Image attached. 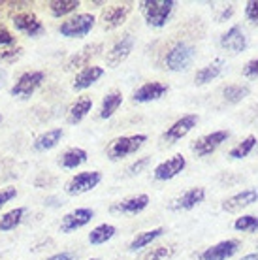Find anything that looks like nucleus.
<instances>
[{
  "label": "nucleus",
  "instance_id": "obj_16",
  "mask_svg": "<svg viewBox=\"0 0 258 260\" xmlns=\"http://www.w3.org/2000/svg\"><path fill=\"white\" fill-rule=\"evenodd\" d=\"M204 200H206V189L204 187H194V189H188L181 196H177L170 204V208L174 211H188V209H194L196 206H200Z\"/></svg>",
  "mask_w": 258,
  "mask_h": 260
},
{
  "label": "nucleus",
  "instance_id": "obj_33",
  "mask_svg": "<svg viewBox=\"0 0 258 260\" xmlns=\"http://www.w3.org/2000/svg\"><path fill=\"white\" fill-rule=\"evenodd\" d=\"M234 228L239 230V232H256L258 217H254V215H241L234 221Z\"/></svg>",
  "mask_w": 258,
  "mask_h": 260
},
{
  "label": "nucleus",
  "instance_id": "obj_1",
  "mask_svg": "<svg viewBox=\"0 0 258 260\" xmlns=\"http://www.w3.org/2000/svg\"><path fill=\"white\" fill-rule=\"evenodd\" d=\"M174 0H145V2H140V10H142L147 25L155 26V28L166 26V23L174 13Z\"/></svg>",
  "mask_w": 258,
  "mask_h": 260
},
{
  "label": "nucleus",
  "instance_id": "obj_30",
  "mask_svg": "<svg viewBox=\"0 0 258 260\" xmlns=\"http://www.w3.org/2000/svg\"><path fill=\"white\" fill-rule=\"evenodd\" d=\"M115 234H117V228L113 224L104 222V224H98V226H94L89 232V243L90 245H104V243H108Z\"/></svg>",
  "mask_w": 258,
  "mask_h": 260
},
{
  "label": "nucleus",
  "instance_id": "obj_31",
  "mask_svg": "<svg viewBox=\"0 0 258 260\" xmlns=\"http://www.w3.org/2000/svg\"><path fill=\"white\" fill-rule=\"evenodd\" d=\"M249 87L247 85H241V83H234V85H228L222 89V96H224L226 102H230V104H238L241 102L243 98L249 96Z\"/></svg>",
  "mask_w": 258,
  "mask_h": 260
},
{
  "label": "nucleus",
  "instance_id": "obj_41",
  "mask_svg": "<svg viewBox=\"0 0 258 260\" xmlns=\"http://www.w3.org/2000/svg\"><path fill=\"white\" fill-rule=\"evenodd\" d=\"M45 260H76V253H72V251H60V253L47 256Z\"/></svg>",
  "mask_w": 258,
  "mask_h": 260
},
{
  "label": "nucleus",
  "instance_id": "obj_36",
  "mask_svg": "<svg viewBox=\"0 0 258 260\" xmlns=\"http://www.w3.org/2000/svg\"><path fill=\"white\" fill-rule=\"evenodd\" d=\"M149 162H151V156H142V158H138L136 162L130 164L126 172H128L130 176H136V174H142L143 170H145V168L149 166Z\"/></svg>",
  "mask_w": 258,
  "mask_h": 260
},
{
  "label": "nucleus",
  "instance_id": "obj_32",
  "mask_svg": "<svg viewBox=\"0 0 258 260\" xmlns=\"http://www.w3.org/2000/svg\"><path fill=\"white\" fill-rule=\"evenodd\" d=\"M256 142H258L256 136H247L243 142H239L238 145H234L232 149L228 151V156H230V158H236V160L245 158V156H249V153L256 147Z\"/></svg>",
  "mask_w": 258,
  "mask_h": 260
},
{
  "label": "nucleus",
  "instance_id": "obj_13",
  "mask_svg": "<svg viewBox=\"0 0 258 260\" xmlns=\"http://www.w3.org/2000/svg\"><path fill=\"white\" fill-rule=\"evenodd\" d=\"M168 92V85L160 83V81H147L142 87H138L132 94V102L136 104H147V102H155Z\"/></svg>",
  "mask_w": 258,
  "mask_h": 260
},
{
  "label": "nucleus",
  "instance_id": "obj_9",
  "mask_svg": "<svg viewBox=\"0 0 258 260\" xmlns=\"http://www.w3.org/2000/svg\"><path fill=\"white\" fill-rule=\"evenodd\" d=\"M134 44H136V38L130 32L121 36L110 47V51L106 53V64L110 66V68H117L119 64H123L124 60L130 57V53L134 49Z\"/></svg>",
  "mask_w": 258,
  "mask_h": 260
},
{
  "label": "nucleus",
  "instance_id": "obj_40",
  "mask_svg": "<svg viewBox=\"0 0 258 260\" xmlns=\"http://www.w3.org/2000/svg\"><path fill=\"white\" fill-rule=\"evenodd\" d=\"M243 76H245V78H258V59L249 60V62L243 66Z\"/></svg>",
  "mask_w": 258,
  "mask_h": 260
},
{
  "label": "nucleus",
  "instance_id": "obj_11",
  "mask_svg": "<svg viewBox=\"0 0 258 260\" xmlns=\"http://www.w3.org/2000/svg\"><path fill=\"white\" fill-rule=\"evenodd\" d=\"M187 168V158L183 155H174L172 158L160 162L153 170V177L156 181H170L175 176H179L183 170Z\"/></svg>",
  "mask_w": 258,
  "mask_h": 260
},
{
  "label": "nucleus",
  "instance_id": "obj_43",
  "mask_svg": "<svg viewBox=\"0 0 258 260\" xmlns=\"http://www.w3.org/2000/svg\"><path fill=\"white\" fill-rule=\"evenodd\" d=\"M4 79H6V72H4V70H0V87L4 85Z\"/></svg>",
  "mask_w": 258,
  "mask_h": 260
},
{
  "label": "nucleus",
  "instance_id": "obj_39",
  "mask_svg": "<svg viewBox=\"0 0 258 260\" xmlns=\"http://www.w3.org/2000/svg\"><path fill=\"white\" fill-rule=\"evenodd\" d=\"M17 196V189L15 187H6V189H0V208H4L8 202H12Z\"/></svg>",
  "mask_w": 258,
  "mask_h": 260
},
{
  "label": "nucleus",
  "instance_id": "obj_7",
  "mask_svg": "<svg viewBox=\"0 0 258 260\" xmlns=\"http://www.w3.org/2000/svg\"><path fill=\"white\" fill-rule=\"evenodd\" d=\"M228 138H230L228 130H215L211 134H206V136H200L198 140H194L190 149H192V153L196 156H207L219 149Z\"/></svg>",
  "mask_w": 258,
  "mask_h": 260
},
{
  "label": "nucleus",
  "instance_id": "obj_12",
  "mask_svg": "<svg viewBox=\"0 0 258 260\" xmlns=\"http://www.w3.org/2000/svg\"><path fill=\"white\" fill-rule=\"evenodd\" d=\"M198 124V115L194 113H188V115H183L181 119H177L172 126H168V130L162 134V140L168 143H175L179 142L181 138H185Z\"/></svg>",
  "mask_w": 258,
  "mask_h": 260
},
{
  "label": "nucleus",
  "instance_id": "obj_29",
  "mask_svg": "<svg viewBox=\"0 0 258 260\" xmlns=\"http://www.w3.org/2000/svg\"><path fill=\"white\" fill-rule=\"evenodd\" d=\"M47 6H49V13H51L53 17L60 19V17L72 15V13L81 6V2L79 0H51Z\"/></svg>",
  "mask_w": 258,
  "mask_h": 260
},
{
  "label": "nucleus",
  "instance_id": "obj_17",
  "mask_svg": "<svg viewBox=\"0 0 258 260\" xmlns=\"http://www.w3.org/2000/svg\"><path fill=\"white\" fill-rule=\"evenodd\" d=\"M254 202H258V189H245L238 192V194L230 196L222 202V209L226 213H238L241 209L252 206Z\"/></svg>",
  "mask_w": 258,
  "mask_h": 260
},
{
  "label": "nucleus",
  "instance_id": "obj_8",
  "mask_svg": "<svg viewBox=\"0 0 258 260\" xmlns=\"http://www.w3.org/2000/svg\"><path fill=\"white\" fill-rule=\"evenodd\" d=\"M12 25L15 26V30L30 38H38L45 30L44 23L40 21V17L33 12H19L12 17Z\"/></svg>",
  "mask_w": 258,
  "mask_h": 260
},
{
  "label": "nucleus",
  "instance_id": "obj_10",
  "mask_svg": "<svg viewBox=\"0 0 258 260\" xmlns=\"http://www.w3.org/2000/svg\"><path fill=\"white\" fill-rule=\"evenodd\" d=\"M92 219H94V209L78 208V209H74V211H70V213H66L64 217L60 219L58 230H60L62 234H72V232H76L79 228L87 226Z\"/></svg>",
  "mask_w": 258,
  "mask_h": 260
},
{
  "label": "nucleus",
  "instance_id": "obj_26",
  "mask_svg": "<svg viewBox=\"0 0 258 260\" xmlns=\"http://www.w3.org/2000/svg\"><path fill=\"white\" fill-rule=\"evenodd\" d=\"M123 104V92L121 91H110L106 96L102 98V104H100V119H110L115 115V111L121 108Z\"/></svg>",
  "mask_w": 258,
  "mask_h": 260
},
{
  "label": "nucleus",
  "instance_id": "obj_4",
  "mask_svg": "<svg viewBox=\"0 0 258 260\" xmlns=\"http://www.w3.org/2000/svg\"><path fill=\"white\" fill-rule=\"evenodd\" d=\"M96 17L92 13H76L58 25V34L64 38H83L94 28Z\"/></svg>",
  "mask_w": 258,
  "mask_h": 260
},
{
  "label": "nucleus",
  "instance_id": "obj_23",
  "mask_svg": "<svg viewBox=\"0 0 258 260\" xmlns=\"http://www.w3.org/2000/svg\"><path fill=\"white\" fill-rule=\"evenodd\" d=\"M92 110V98L90 96H81L78 98L74 104L68 108V115H66V121L70 124H78L81 123L87 115H89V111Z\"/></svg>",
  "mask_w": 258,
  "mask_h": 260
},
{
  "label": "nucleus",
  "instance_id": "obj_2",
  "mask_svg": "<svg viewBox=\"0 0 258 260\" xmlns=\"http://www.w3.org/2000/svg\"><path fill=\"white\" fill-rule=\"evenodd\" d=\"M196 59V49L187 42H175L164 57V68L170 72H185L192 66Z\"/></svg>",
  "mask_w": 258,
  "mask_h": 260
},
{
  "label": "nucleus",
  "instance_id": "obj_21",
  "mask_svg": "<svg viewBox=\"0 0 258 260\" xmlns=\"http://www.w3.org/2000/svg\"><path fill=\"white\" fill-rule=\"evenodd\" d=\"M104 46L98 42V44H90V46H85L81 51H78L76 55H72L70 59H68V62H66V70H74V68H85V66H89L90 59L92 57H96L98 53L102 51Z\"/></svg>",
  "mask_w": 258,
  "mask_h": 260
},
{
  "label": "nucleus",
  "instance_id": "obj_5",
  "mask_svg": "<svg viewBox=\"0 0 258 260\" xmlns=\"http://www.w3.org/2000/svg\"><path fill=\"white\" fill-rule=\"evenodd\" d=\"M44 81H45V74L42 70L25 72L13 83V87L10 89V94L13 98H30L44 85Z\"/></svg>",
  "mask_w": 258,
  "mask_h": 260
},
{
  "label": "nucleus",
  "instance_id": "obj_27",
  "mask_svg": "<svg viewBox=\"0 0 258 260\" xmlns=\"http://www.w3.org/2000/svg\"><path fill=\"white\" fill-rule=\"evenodd\" d=\"M64 136V130L62 128H51L44 132V134H40L36 140H34V149L36 151H49L53 147H57L58 142L62 140Z\"/></svg>",
  "mask_w": 258,
  "mask_h": 260
},
{
  "label": "nucleus",
  "instance_id": "obj_25",
  "mask_svg": "<svg viewBox=\"0 0 258 260\" xmlns=\"http://www.w3.org/2000/svg\"><path fill=\"white\" fill-rule=\"evenodd\" d=\"M166 234V228H153V230H147V232H142V234H138L134 238V240L128 243V251L130 253H136V251H142L143 247H147V245H151L155 240H158L160 236Z\"/></svg>",
  "mask_w": 258,
  "mask_h": 260
},
{
  "label": "nucleus",
  "instance_id": "obj_34",
  "mask_svg": "<svg viewBox=\"0 0 258 260\" xmlns=\"http://www.w3.org/2000/svg\"><path fill=\"white\" fill-rule=\"evenodd\" d=\"M21 55H23V47H19V46H12V47H6V49H0V62H4V64H13L15 60L21 59Z\"/></svg>",
  "mask_w": 258,
  "mask_h": 260
},
{
  "label": "nucleus",
  "instance_id": "obj_3",
  "mask_svg": "<svg viewBox=\"0 0 258 260\" xmlns=\"http://www.w3.org/2000/svg\"><path fill=\"white\" fill-rule=\"evenodd\" d=\"M147 142L145 134H130V136H119L115 140H111V143L108 145V158L117 162V160H123L124 156H130L138 153L142 149V145Z\"/></svg>",
  "mask_w": 258,
  "mask_h": 260
},
{
  "label": "nucleus",
  "instance_id": "obj_14",
  "mask_svg": "<svg viewBox=\"0 0 258 260\" xmlns=\"http://www.w3.org/2000/svg\"><path fill=\"white\" fill-rule=\"evenodd\" d=\"M239 247H241V243H239L238 240L219 241V243H215L211 247H207L206 251L200 254V260H228L238 253Z\"/></svg>",
  "mask_w": 258,
  "mask_h": 260
},
{
  "label": "nucleus",
  "instance_id": "obj_22",
  "mask_svg": "<svg viewBox=\"0 0 258 260\" xmlns=\"http://www.w3.org/2000/svg\"><path fill=\"white\" fill-rule=\"evenodd\" d=\"M87 158H89V153L81 147H70V149H66L60 158H58V164H60V168L64 170H76L79 166H83L87 162Z\"/></svg>",
  "mask_w": 258,
  "mask_h": 260
},
{
  "label": "nucleus",
  "instance_id": "obj_6",
  "mask_svg": "<svg viewBox=\"0 0 258 260\" xmlns=\"http://www.w3.org/2000/svg\"><path fill=\"white\" fill-rule=\"evenodd\" d=\"M102 181V174L96 170H90V172H79L74 177L68 179V183L64 185L66 194L70 196H79L85 192H90L92 189H96L98 183Z\"/></svg>",
  "mask_w": 258,
  "mask_h": 260
},
{
  "label": "nucleus",
  "instance_id": "obj_38",
  "mask_svg": "<svg viewBox=\"0 0 258 260\" xmlns=\"http://www.w3.org/2000/svg\"><path fill=\"white\" fill-rule=\"evenodd\" d=\"M245 17L258 25V0H251L245 4Z\"/></svg>",
  "mask_w": 258,
  "mask_h": 260
},
{
  "label": "nucleus",
  "instance_id": "obj_28",
  "mask_svg": "<svg viewBox=\"0 0 258 260\" xmlns=\"http://www.w3.org/2000/svg\"><path fill=\"white\" fill-rule=\"evenodd\" d=\"M26 215V208H15L0 215V232H12L19 226Z\"/></svg>",
  "mask_w": 258,
  "mask_h": 260
},
{
  "label": "nucleus",
  "instance_id": "obj_15",
  "mask_svg": "<svg viewBox=\"0 0 258 260\" xmlns=\"http://www.w3.org/2000/svg\"><path fill=\"white\" fill-rule=\"evenodd\" d=\"M149 202L151 200H149L147 194H136V196H130V198H124V200L115 202V204H111L110 211L111 213H119V215H138L147 208Z\"/></svg>",
  "mask_w": 258,
  "mask_h": 260
},
{
  "label": "nucleus",
  "instance_id": "obj_18",
  "mask_svg": "<svg viewBox=\"0 0 258 260\" xmlns=\"http://www.w3.org/2000/svg\"><path fill=\"white\" fill-rule=\"evenodd\" d=\"M104 74H106V70H104L102 66H96V64L85 66V68H81L76 74L72 87H74V91H85V89L92 87L96 81H100V78H102Z\"/></svg>",
  "mask_w": 258,
  "mask_h": 260
},
{
  "label": "nucleus",
  "instance_id": "obj_24",
  "mask_svg": "<svg viewBox=\"0 0 258 260\" xmlns=\"http://www.w3.org/2000/svg\"><path fill=\"white\" fill-rule=\"evenodd\" d=\"M222 68H224V60L222 59H215L213 62H209L207 66L200 68L194 76V83L196 85H206L209 81L217 79L222 74Z\"/></svg>",
  "mask_w": 258,
  "mask_h": 260
},
{
  "label": "nucleus",
  "instance_id": "obj_19",
  "mask_svg": "<svg viewBox=\"0 0 258 260\" xmlns=\"http://www.w3.org/2000/svg\"><path fill=\"white\" fill-rule=\"evenodd\" d=\"M132 6L130 4H113V6L106 8L102 13V25L106 30H113L117 26H121L128 17Z\"/></svg>",
  "mask_w": 258,
  "mask_h": 260
},
{
  "label": "nucleus",
  "instance_id": "obj_37",
  "mask_svg": "<svg viewBox=\"0 0 258 260\" xmlns=\"http://www.w3.org/2000/svg\"><path fill=\"white\" fill-rule=\"evenodd\" d=\"M12 46H15V36L0 23V47H12Z\"/></svg>",
  "mask_w": 258,
  "mask_h": 260
},
{
  "label": "nucleus",
  "instance_id": "obj_42",
  "mask_svg": "<svg viewBox=\"0 0 258 260\" xmlns=\"http://www.w3.org/2000/svg\"><path fill=\"white\" fill-rule=\"evenodd\" d=\"M241 260H258V253L245 254V256H241Z\"/></svg>",
  "mask_w": 258,
  "mask_h": 260
},
{
  "label": "nucleus",
  "instance_id": "obj_20",
  "mask_svg": "<svg viewBox=\"0 0 258 260\" xmlns=\"http://www.w3.org/2000/svg\"><path fill=\"white\" fill-rule=\"evenodd\" d=\"M220 47L230 53H241L247 47V36L241 26L234 25L220 36Z\"/></svg>",
  "mask_w": 258,
  "mask_h": 260
},
{
  "label": "nucleus",
  "instance_id": "obj_45",
  "mask_svg": "<svg viewBox=\"0 0 258 260\" xmlns=\"http://www.w3.org/2000/svg\"><path fill=\"white\" fill-rule=\"evenodd\" d=\"M0 121H2V117H0Z\"/></svg>",
  "mask_w": 258,
  "mask_h": 260
},
{
  "label": "nucleus",
  "instance_id": "obj_35",
  "mask_svg": "<svg viewBox=\"0 0 258 260\" xmlns=\"http://www.w3.org/2000/svg\"><path fill=\"white\" fill-rule=\"evenodd\" d=\"M172 254H174V247H170V245H162V247L151 249V251L143 256V260H168Z\"/></svg>",
  "mask_w": 258,
  "mask_h": 260
},
{
  "label": "nucleus",
  "instance_id": "obj_44",
  "mask_svg": "<svg viewBox=\"0 0 258 260\" xmlns=\"http://www.w3.org/2000/svg\"><path fill=\"white\" fill-rule=\"evenodd\" d=\"M89 260H98V258H89Z\"/></svg>",
  "mask_w": 258,
  "mask_h": 260
}]
</instances>
